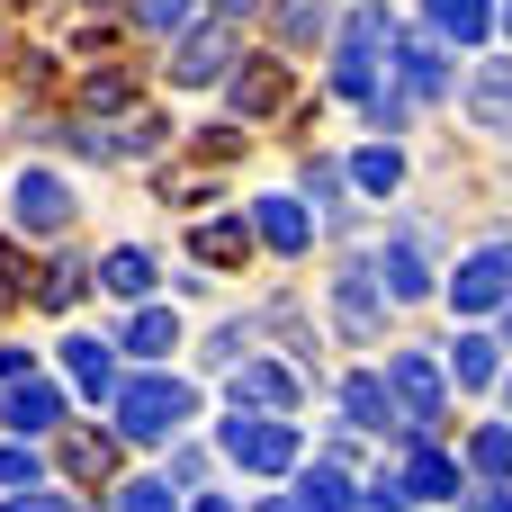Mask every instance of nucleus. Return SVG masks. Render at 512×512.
Returning <instances> with one entry per match:
<instances>
[{"label": "nucleus", "mask_w": 512, "mask_h": 512, "mask_svg": "<svg viewBox=\"0 0 512 512\" xmlns=\"http://www.w3.org/2000/svg\"><path fill=\"white\" fill-rule=\"evenodd\" d=\"M387 405H396V432L405 441H432L450 423V378L432 351H387Z\"/></svg>", "instance_id": "1"}, {"label": "nucleus", "mask_w": 512, "mask_h": 512, "mask_svg": "<svg viewBox=\"0 0 512 512\" xmlns=\"http://www.w3.org/2000/svg\"><path fill=\"white\" fill-rule=\"evenodd\" d=\"M189 414H198V387H189V378H126V387H117V432L144 441V450H153V441H180Z\"/></svg>", "instance_id": "2"}, {"label": "nucleus", "mask_w": 512, "mask_h": 512, "mask_svg": "<svg viewBox=\"0 0 512 512\" xmlns=\"http://www.w3.org/2000/svg\"><path fill=\"white\" fill-rule=\"evenodd\" d=\"M387 45H396V18H387L378 0L351 9V18H342V45H333V90L369 108V99H378V54H387Z\"/></svg>", "instance_id": "3"}, {"label": "nucleus", "mask_w": 512, "mask_h": 512, "mask_svg": "<svg viewBox=\"0 0 512 512\" xmlns=\"http://www.w3.org/2000/svg\"><path fill=\"white\" fill-rule=\"evenodd\" d=\"M297 423H279V414H234L225 423V459L243 468V477H279V468H297Z\"/></svg>", "instance_id": "4"}, {"label": "nucleus", "mask_w": 512, "mask_h": 512, "mask_svg": "<svg viewBox=\"0 0 512 512\" xmlns=\"http://www.w3.org/2000/svg\"><path fill=\"white\" fill-rule=\"evenodd\" d=\"M512 297V243H486V252H468L459 270H450V306L459 315H486V306H504Z\"/></svg>", "instance_id": "5"}, {"label": "nucleus", "mask_w": 512, "mask_h": 512, "mask_svg": "<svg viewBox=\"0 0 512 512\" xmlns=\"http://www.w3.org/2000/svg\"><path fill=\"white\" fill-rule=\"evenodd\" d=\"M9 216H18V234H63V225H72V189H63L54 171H18Z\"/></svg>", "instance_id": "6"}, {"label": "nucleus", "mask_w": 512, "mask_h": 512, "mask_svg": "<svg viewBox=\"0 0 512 512\" xmlns=\"http://www.w3.org/2000/svg\"><path fill=\"white\" fill-rule=\"evenodd\" d=\"M225 396H234V414H243V405L288 414V405H297V369H279V360H234V387H225Z\"/></svg>", "instance_id": "7"}, {"label": "nucleus", "mask_w": 512, "mask_h": 512, "mask_svg": "<svg viewBox=\"0 0 512 512\" xmlns=\"http://www.w3.org/2000/svg\"><path fill=\"white\" fill-rule=\"evenodd\" d=\"M225 63H234V27H198V36H180L171 81H180V90H198V81H225Z\"/></svg>", "instance_id": "8"}, {"label": "nucleus", "mask_w": 512, "mask_h": 512, "mask_svg": "<svg viewBox=\"0 0 512 512\" xmlns=\"http://www.w3.org/2000/svg\"><path fill=\"white\" fill-rule=\"evenodd\" d=\"M0 423H9L18 441H36V432H54V423H63V387H45V378H18V387L0 396Z\"/></svg>", "instance_id": "9"}, {"label": "nucleus", "mask_w": 512, "mask_h": 512, "mask_svg": "<svg viewBox=\"0 0 512 512\" xmlns=\"http://www.w3.org/2000/svg\"><path fill=\"white\" fill-rule=\"evenodd\" d=\"M387 486H396V495H414V504H450V495H459V468H450L432 441H414V450H405V468H396Z\"/></svg>", "instance_id": "10"}, {"label": "nucleus", "mask_w": 512, "mask_h": 512, "mask_svg": "<svg viewBox=\"0 0 512 512\" xmlns=\"http://www.w3.org/2000/svg\"><path fill=\"white\" fill-rule=\"evenodd\" d=\"M369 279H378V288H387L396 306H414V297H432V270H423V243H414V234H396V243L378 252V270H369Z\"/></svg>", "instance_id": "11"}, {"label": "nucleus", "mask_w": 512, "mask_h": 512, "mask_svg": "<svg viewBox=\"0 0 512 512\" xmlns=\"http://www.w3.org/2000/svg\"><path fill=\"white\" fill-rule=\"evenodd\" d=\"M468 117L486 135H512V63H477L468 72Z\"/></svg>", "instance_id": "12"}, {"label": "nucleus", "mask_w": 512, "mask_h": 512, "mask_svg": "<svg viewBox=\"0 0 512 512\" xmlns=\"http://www.w3.org/2000/svg\"><path fill=\"white\" fill-rule=\"evenodd\" d=\"M252 225H261V243H270V252H306V243H315V216H306L297 198H279V189H270V198H252Z\"/></svg>", "instance_id": "13"}, {"label": "nucleus", "mask_w": 512, "mask_h": 512, "mask_svg": "<svg viewBox=\"0 0 512 512\" xmlns=\"http://www.w3.org/2000/svg\"><path fill=\"white\" fill-rule=\"evenodd\" d=\"M63 369L81 378V396H108V405H117V342H99V333H72V342H63Z\"/></svg>", "instance_id": "14"}, {"label": "nucleus", "mask_w": 512, "mask_h": 512, "mask_svg": "<svg viewBox=\"0 0 512 512\" xmlns=\"http://www.w3.org/2000/svg\"><path fill=\"white\" fill-rule=\"evenodd\" d=\"M288 504H297V512H360V486H351L333 459H315V468L297 477V495H288Z\"/></svg>", "instance_id": "15"}, {"label": "nucleus", "mask_w": 512, "mask_h": 512, "mask_svg": "<svg viewBox=\"0 0 512 512\" xmlns=\"http://www.w3.org/2000/svg\"><path fill=\"white\" fill-rule=\"evenodd\" d=\"M396 72H405V90H414V99H441V90H450V72H441V45H432V36H414V45L396 54Z\"/></svg>", "instance_id": "16"}, {"label": "nucleus", "mask_w": 512, "mask_h": 512, "mask_svg": "<svg viewBox=\"0 0 512 512\" xmlns=\"http://www.w3.org/2000/svg\"><path fill=\"white\" fill-rule=\"evenodd\" d=\"M99 288H108V297H153V252H135V243L108 252V261H99Z\"/></svg>", "instance_id": "17"}, {"label": "nucleus", "mask_w": 512, "mask_h": 512, "mask_svg": "<svg viewBox=\"0 0 512 512\" xmlns=\"http://www.w3.org/2000/svg\"><path fill=\"white\" fill-rule=\"evenodd\" d=\"M342 414H351L360 432H396V405H387V378H351V387H342Z\"/></svg>", "instance_id": "18"}, {"label": "nucleus", "mask_w": 512, "mask_h": 512, "mask_svg": "<svg viewBox=\"0 0 512 512\" xmlns=\"http://www.w3.org/2000/svg\"><path fill=\"white\" fill-rule=\"evenodd\" d=\"M423 9H432V36H459V45H477V36L495 27L486 0H423Z\"/></svg>", "instance_id": "19"}, {"label": "nucleus", "mask_w": 512, "mask_h": 512, "mask_svg": "<svg viewBox=\"0 0 512 512\" xmlns=\"http://www.w3.org/2000/svg\"><path fill=\"white\" fill-rule=\"evenodd\" d=\"M279 99H288V72H279V63H261V72L234 81V108H243V117H270Z\"/></svg>", "instance_id": "20"}, {"label": "nucleus", "mask_w": 512, "mask_h": 512, "mask_svg": "<svg viewBox=\"0 0 512 512\" xmlns=\"http://www.w3.org/2000/svg\"><path fill=\"white\" fill-rule=\"evenodd\" d=\"M189 252H198V261H216V270H243L252 234H243V225H198V234H189Z\"/></svg>", "instance_id": "21"}, {"label": "nucleus", "mask_w": 512, "mask_h": 512, "mask_svg": "<svg viewBox=\"0 0 512 512\" xmlns=\"http://www.w3.org/2000/svg\"><path fill=\"white\" fill-rule=\"evenodd\" d=\"M126 351H144V360H162V351H180V315H162V306H144V315L126 324Z\"/></svg>", "instance_id": "22"}, {"label": "nucleus", "mask_w": 512, "mask_h": 512, "mask_svg": "<svg viewBox=\"0 0 512 512\" xmlns=\"http://www.w3.org/2000/svg\"><path fill=\"white\" fill-rule=\"evenodd\" d=\"M351 180H360V189H369V198H387V189H396V180H405V153H396V144H369V153H360V162H351Z\"/></svg>", "instance_id": "23"}, {"label": "nucleus", "mask_w": 512, "mask_h": 512, "mask_svg": "<svg viewBox=\"0 0 512 512\" xmlns=\"http://www.w3.org/2000/svg\"><path fill=\"white\" fill-rule=\"evenodd\" d=\"M468 459H477V477H495V486H504V477H512V423H486V432L468 441Z\"/></svg>", "instance_id": "24"}, {"label": "nucleus", "mask_w": 512, "mask_h": 512, "mask_svg": "<svg viewBox=\"0 0 512 512\" xmlns=\"http://www.w3.org/2000/svg\"><path fill=\"white\" fill-rule=\"evenodd\" d=\"M342 324H351V333H378V279H369V270L342 279Z\"/></svg>", "instance_id": "25"}, {"label": "nucleus", "mask_w": 512, "mask_h": 512, "mask_svg": "<svg viewBox=\"0 0 512 512\" xmlns=\"http://www.w3.org/2000/svg\"><path fill=\"white\" fill-rule=\"evenodd\" d=\"M450 378H459V387H486V378H495V342H486V333H459V351H450Z\"/></svg>", "instance_id": "26"}, {"label": "nucleus", "mask_w": 512, "mask_h": 512, "mask_svg": "<svg viewBox=\"0 0 512 512\" xmlns=\"http://www.w3.org/2000/svg\"><path fill=\"white\" fill-rule=\"evenodd\" d=\"M270 18H279L288 45H315L324 36V0H270Z\"/></svg>", "instance_id": "27"}, {"label": "nucleus", "mask_w": 512, "mask_h": 512, "mask_svg": "<svg viewBox=\"0 0 512 512\" xmlns=\"http://www.w3.org/2000/svg\"><path fill=\"white\" fill-rule=\"evenodd\" d=\"M36 477H45V459H36L27 441H9V450H0V495H18V486L36 495Z\"/></svg>", "instance_id": "28"}, {"label": "nucleus", "mask_w": 512, "mask_h": 512, "mask_svg": "<svg viewBox=\"0 0 512 512\" xmlns=\"http://www.w3.org/2000/svg\"><path fill=\"white\" fill-rule=\"evenodd\" d=\"M117 512H180V495L162 477H135V486H117Z\"/></svg>", "instance_id": "29"}, {"label": "nucleus", "mask_w": 512, "mask_h": 512, "mask_svg": "<svg viewBox=\"0 0 512 512\" xmlns=\"http://www.w3.org/2000/svg\"><path fill=\"white\" fill-rule=\"evenodd\" d=\"M135 18H144L153 36H180V27L198 18V0H135Z\"/></svg>", "instance_id": "30"}, {"label": "nucleus", "mask_w": 512, "mask_h": 512, "mask_svg": "<svg viewBox=\"0 0 512 512\" xmlns=\"http://www.w3.org/2000/svg\"><path fill=\"white\" fill-rule=\"evenodd\" d=\"M306 189H315L324 216H342V171H333V162H306Z\"/></svg>", "instance_id": "31"}, {"label": "nucleus", "mask_w": 512, "mask_h": 512, "mask_svg": "<svg viewBox=\"0 0 512 512\" xmlns=\"http://www.w3.org/2000/svg\"><path fill=\"white\" fill-rule=\"evenodd\" d=\"M81 288H90V270H81V261H63V270H54V279H45V288H36V297H45V306H72V297H81Z\"/></svg>", "instance_id": "32"}, {"label": "nucleus", "mask_w": 512, "mask_h": 512, "mask_svg": "<svg viewBox=\"0 0 512 512\" xmlns=\"http://www.w3.org/2000/svg\"><path fill=\"white\" fill-rule=\"evenodd\" d=\"M63 459H72L81 477H99V468H108V441H90V432H72V450H63Z\"/></svg>", "instance_id": "33"}, {"label": "nucleus", "mask_w": 512, "mask_h": 512, "mask_svg": "<svg viewBox=\"0 0 512 512\" xmlns=\"http://www.w3.org/2000/svg\"><path fill=\"white\" fill-rule=\"evenodd\" d=\"M0 512H72L63 495H27V504H0Z\"/></svg>", "instance_id": "34"}, {"label": "nucleus", "mask_w": 512, "mask_h": 512, "mask_svg": "<svg viewBox=\"0 0 512 512\" xmlns=\"http://www.w3.org/2000/svg\"><path fill=\"white\" fill-rule=\"evenodd\" d=\"M459 512H512V495L495 486V495H477V504H459Z\"/></svg>", "instance_id": "35"}, {"label": "nucleus", "mask_w": 512, "mask_h": 512, "mask_svg": "<svg viewBox=\"0 0 512 512\" xmlns=\"http://www.w3.org/2000/svg\"><path fill=\"white\" fill-rule=\"evenodd\" d=\"M360 512H414V504H387V486H378V495H360Z\"/></svg>", "instance_id": "36"}, {"label": "nucleus", "mask_w": 512, "mask_h": 512, "mask_svg": "<svg viewBox=\"0 0 512 512\" xmlns=\"http://www.w3.org/2000/svg\"><path fill=\"white\" fill-rule=\"evenodd\" d=\"M216 9H225V18H252V9H261V0H216Z\"/></svg>", "instance_id": "37"}, {"label": "nucleus", "mask_w": 512, "mask_h": 512, "mask_svg": "<svg viewBox=\"0 0 512 512\" xmlns=\"http://www.w3.org/2000/svg\"><path fill=\"white\" fill-rule=\"evenodd\" d=\"M198 512H234V504H225V495H207V504H198Z\"/></svg>", "instance_id": "38"}, {"label": "nucleus", "mask_w": 512, "mask_h": 512, "mask_svg": "<svg viewBox=\"0 0 512 512\" xmlns=\"http://www.w3.org/2000/svg\"><path fill=\"white\" fill-rule=\"evenodd\" d=\"M261 512H297V504H261Z\"/></svg>", "instance_id": "39"}, {"label": "nucleus", "mask_w": 512, "mask_h": 512, "mask_svg": "<svg viewBox=\"0 0 512 512\" xmlns=\"http://www.w3.org/2000/svg\"><path fill=\"white\" fill-rule=\"evenodd\" d=\"M504 27H512V0H504Z\"/></svg>", "instance_id": "40"}, {"label": "nucleus", "mask_w": 512, "mask_h": 512, "mask_svg": "<svg viewBox=\"0 0 512 512\" xmlns=\"http://www.w3.org/2000/svg\"><path fill=\"white\" fill-rule=\"evenodd\" d=\"M504 396H512V387H504Z\"/></svg>", "instance_id": "41"}]
</instances>
